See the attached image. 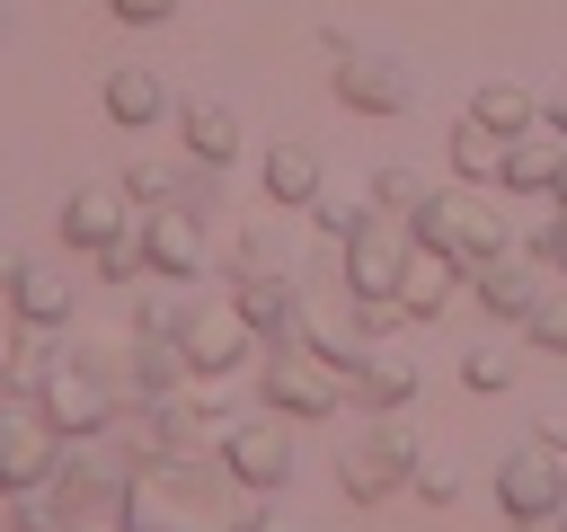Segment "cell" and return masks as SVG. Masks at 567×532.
I'll return each mask as SVG.
<instances>
[{
  "mask_svg": "<svg viewBox=\"0 0 567 532\" xmlns=\"http://www.w3.org/2000/svg\"><path fill=\"white\" fill-rule=\"evenodd\" d=\"M124 514H133V532H239V523H248L239 479L213 470L204 452L133 461V470H124Z\"/></svg>",
  "mask_w": 567,
  "mask_h": 532,
  "instance_id": "obj_1",
  "label": "cell"
},
{
  "mask_svg": "<svg viewBox=\"0 0 567 532\" xmlns=\"http://www.w3.org/2000/svg\"><path fill=\"white\" fill-rule=\"evenodd\" d=\"M221 426H230V399H221V381H204V372L177 381V390L124 399V434H133L142 461H159V452H204Z\"/></svg>",
  "mask_w": 567,
  "mask_h": 532,
  "instance_id": "obj_2",
  "label": "cell"
},
{
  "mask_svg": "<svg viewBox=\"0 0 567 532\" xmlns=\"http://www.w3.org/2000/svg\"><path fill=\"white\" fill-rule=\"evenodd\" d=\"M257 390H266V408H284V417H337V408H346V372H337L301 328H275V337L257 346Z\"/></svg>",
  "mask_w": 567,
  "mask_h": 532,
  "instance_id": "obj_3",
  "label": "cell"
},
{
  "mask_svg": "<svg viewBox=\"0 0 567 532\" xmlns=\"http://www.w3.org/2000/svg\"><path fill=\"white\" fill-rule=\"evenodd\" d=\"M416 426H399V408H372L363 426H346V443H337V488L354 497V505H372V497H390V488H408V470H416Z\"/></svg>",
  "mask_w": 567,
  "mask_h": 532,
  "instance_id": "obj_4",
  "label": "cell"
},
{
  "mask_svg": "<svg viewBox=\"0 0 567 532\" xmlns=\"http://www.w3.org/2000/svg\"><path fill=\"white\" fill-rule=\"evenodd\" d=\"M27 399H35V408H44V417H53V426H62L71 443H80V434L115 426L133 390H124V381H115L106 364H89V355H53V364H44V381H35Z\"/></svg>",
  "mask_w": 567,
  "mask_h": 532,
  "instance_id": "obj_5",
  "label": "cell"
},
{
  "mask_svg": "<svg viewBox=\"0 0 567 532\" xmlns=\"http://www.w3.org/2000/svg\"><path fill=\"white\" fill-rule=\"evenodd\" d=\"M416 239H425V248H443L452 266H478V257H496V248H505V213L461 177V186H434V195L416 204Z\"/></svg>",
  "mask_w": 567,
  "mask_h": 532,
  "instance_id": "obj_6",
  "label": "cell"
},
{
  "mask_svg": "<svg viewBox=\"0 0 567 532\" xmlns=\"http://www.w3.org/2000/svg\"><path fill=\"white\" fill-rule=\"evenodd\" d=\"M346 248V301H399V284H408V257H416V222L408 213H372L354 239H337Z\"/></svg>",
  "mask_w": 567,
  "mask_h": 532,
  "instance_id": "obj_7",
  "label": "cell"
},
{
  "mask_svg": "<svg viewBox=\"0 0 567 532\" xmlns=\"http://www.w3.org/2000/svg\"><path fill=\"white\" fill-rule=\"evenodd\" d=\"M62 443H71V434H62L35 399L0 390V488H9V497L44 488V479H53V461H62Z\"/></svg>",
  "mask_w": 567,
  "mask_h": 532,
  "instance_id": "obj_8",
  "label": "cell"
},
{
  "mask_svg": "<svg viewBox=\"0 0 567 532\" xmlns=\"http://www.w3.org/2000/svg\"><path fill=\"white\" fill-rule=\"evenodd\" d=\"M248 319H239V301H186L177 310V346H186V372H204V381H230L239 364H248Z\"/></svg>",
  "mask_w": 567,
  "mask_h": 532,
  "instance_id": "obj_9",
  "label": "cell"
},
{
  "mask_svg": "<svg viewBox=\"0 0 567 532\" xmlns=\"http://www.w3.org/2000/svg\"><path fill=\"white\" fill-rule=\"evenodd\" d=\"M221 470H230L239 488H284V479H292V426H284V408L230 417V426H221Z\"/></svg>",
  "mask_w": 567,
  "mask_h": 532,
  "instance_id": "obj_10",
  "label": "cell"
},
{
  "mask_svg": "<svg viewBox=\"0 0 567 532\" xmlns=\"http://www.w3.org/2000/svg\"><path fill=\"white\" fill-rule=\"evenodd\" d=\"M328 89H337V106H354V115H399V106L416 98L408 62H399V53H381V44H346V53H337V71H328Z\"/></svg>",
  "mask_w": 567,
  "mask_h": 532,
  "instance_id": "obj_11",
  "label": "cell"
},
{
  "mask_svg": "<svg viewBox=\"0 0 567 532\" xmlns=\"http://www.w3.org/2000/svg\"><path fill=\"white\" fill-rule=\"evenodd\" d=\"M496 505H505V523H514V514H558V505H567V452H549L540 434L514 443V452L496 461Z\"/></svg>",
  "mask_w": 567,
  "mask_h": 532,
  "instance_id": "obj_12",
  "label": "cell"
},
{
  "mask_svg": "<svg viewBox=\"0 0 567 532\" xmlns=\"http://www.w3.org/2000/svg\"><path fill=\"white\" fill-rule=\"evenodd\" d=\"M549 257H514V248H496V257H478V266H461L470 275V293H478V310L487 319H532L540 301H549V275H540Z\"/></svg>",
  "mask_w": 567,
  "mask_h": 532,
  "instance_id": "obj_13",
  "label": "cell"
},
{
  "mask_svg": "<svg viewBox=\"0 0 567 532\" xmlns=\"http://www.w3.org/2000/svg\"><path fill=\"white\" fill-rule=\"evenodd\" d=\"M133 222H142V204L124 195V177H115V186L89 177V186L62 195V239H71V248H106V239H124Z\"/></svg>",
  "mask_w": 567,
  "mask_h": 532,
  "instance_id": "obj_14",
  "label": "cell"
},
{
  "mask_svg": "<svg viewBox=\"0 0 567 532\" xmlns=\"http://www.w3.org/2000/svg\"><path fill=\"white\" fill-rule=\"evenodd\" d=\"M142 248H151V275H204V257H213V239H204V213H195L186 195L142 213Z\"/></svg>",
  "mask_w": 567,
  "mask_h": 532,
  "instance_id": "obj_15",
  "label": "cell"
},
{
  "mask_svg": "<svg viewBox=\"0 0 567 532\" xmlns=\"http://www.w3.org/2000/svg\"><path fill=\"white\" fill-rule=\"evenodd\" d=\"M558 177H567V133H558V124L505 133V177H496V186H514V195H558Z\"/></svg>",
  "mask_w": 567,
  "mask_h": 532,
  "instance_id": "obj_16",
  "label": "cell"
},
{
  "mask_svg": "<svg viewBox=\"0 0 567 532\" xmlns=\"http://www.w3.org/2000/svg\"><path fill=\"white\" fill-rule=\"evenodd\" d=\"M177 142H186L195 168H230L239 160V106L230 98H186L177 106Z\"/></svg>",
  "mask_w": 567,
  "mask_h": 532,
  "instance_id": "obj_17",
  "label": "cell"
},
{
  "mask_svg": "<svg viewBox=\"0 0 567 532\" xmlns=\"http://www.w3.org/2000/svg\"><path fill=\"white\" fill-rule=\"evenodd\" d=\"M71 275L62 266H44V257H18V275H9V319L18 328H62L71 319Z\"/></svg>",
  "mask_w": 567,
  "mask_h": 532,
  "instance_id": "obj_18",
  "label": "cell"
},
{
  "mask_svg": "<svg viewBox=\"0 0 567 532\" xmlns=\"http://www.w3.org/2000/svg\"><path fill=\"white\" fill-rule=\"evenodd\" d=\"M230 301H239V319L257 328V337H275V328H301V284H292V266H257V275H239L230 284Z\"/></svg>",
  "mask_w": 567,
  "mask_h": 532,
  "instance_id": "obj_19",
  "label": "cell"
},
{
  "mask_svg": "<svg viewBox=\"0 0 567 532\" xmlns=\"http://www.w3.org/2000/svg\"><path fill=\"white\" fill-rule=\"evenodd\" d=\"M44 488H53V505H62V523H71V514H97V505H124V470H106L97 452H62Z\"/></svg>",
  "mask_w": 567,
  "mask_h": 532,
  "instance_id": "obj_20",
  "label": "cell"
},
{
  "mask_svg": "<svg viewBox=\"0 0 567 532\" xmlns=\"http://www.w3.org/2000/svg\"><path fill=\"white\" fill-rule=\"evenodd\" d=\"M354 399L363 408H399V399H416V355H399L390 337H363V355H354Z\"/></svg>",
  "mask_w": 567,
  "mask_h": 532,
  "instance_id": "obj_21",
  "label": "cell"
},
{
  "mask_svg": "<svg viewBox=\"0 0 567 532\" xmlns=\"http://www.w3.org/2000/svg\"><path fill=\"white\" fill-rule=\"evenodd\" d=\"M124 381H133V399L195 381V372H186V346H177V328H133V346H124Z\"/></svg>",
  "mask_w": 567,
  "mask_h": 532,
  "instance_id": "obj_22",
  "label": "cell"
},
{
  "mask_svg": "<svg viewBox=\"0 0 567 532\" xmlns=\"http://www.w3.org/2000/svg\"><path fill=\"white\" fill-rule=\"evenodd\" d=\"M266 195H275L284 213H310V195H319V151H310L301 133L266 142Z\"/></svg>",
  "mask_w": 567,
  "mask_h": 532,
  "instance_id": "obj_23",
  "label": "cell"
},
{
  "mask_svg": "<svg viewBox=\"0 0 567 532\" xmlns=\"http://www.w3.org/2000/svg\"><path fill=\"white\" fill-rule=\"evenodd\" d=\"M452 284H461V266H452L443 248H425V239H416V257H408V284H399V310H408V319H434V310L452 301Z\"/></svg>",
  "mask_w": 567,
  "mask_h": 532,
  "instance_id": "obj_24",
  "label": "cell"
},
{
  "mask_svg": "<svg viewBox=\"0 0 567 532\" xmlns=\"http://www.w3.org/2000/svg\"><path fill=\"white\" fill-rule=\"evenodd\" d=\"M470 115H478V124H496V133H523V124H540V98H532L523 80L487 71V80L470 89Z\"/></svg>",
  "mask_w": 567,
  "mask_h": 532,
  "instance_id": "obj_25",
  "label": "cell"
},
{
  "mask_svg": "<svg viewBox=\"0 0 567 532\" xmlns=\"http://www.w3.org/2000/svg\"><path fill=\"white\" fill-rule=\"evenodd\" d=\"M443 142H452V168H461L470 186H496V177H505V133H496V124L461 115V124H452Z\"/></svg>",
  "mask_w": 567,
  "mask_h": 532,
  "instance_id": "obj_26",
  "label": "cell"
},
{
  "mask_svg": "<svg viewBox=\"0 0 567 532\" xmlns=\"http://www.w3.org/2000/svg\"><path fill=\"white\" fill-rule=\"evenodd\" d=\"M159 106H168V80H159V71H142V62L106 71V115H115V124H151Z\"/></svg>",
  "mask_w": 567,
  "mask_h": 532,
  "instance_id": "obj_27",
  "label": "cell"
},
{
  "mask_svg": "<svg viewBox=\"0 0 567 532\" xmlns=\"http://www.w3.org/2000/svg\"><path fill=\"white\" fill-rule=\"evenodd\" d=\"M363 195H372L381 213H408V222H416V204H425L434 186H425L416 168H399V160H390V168H372V186H363Z\"/></svg>",
  "mask_w": 567,
  "mask_h": 532,
  "instance_id": "obj_28",
  "label": "cell"
},
{
  "mask_svg": "<svg viewBox=\"0 0 567 532\" xmlns=\"http://www.w3.org/2000/svg\"><path fill=\"white\" fill-rule=\"evenodd\" d=\"M372 213H381V204H372V195H328V186H319V195H310V222H319V231H328V239H354V231H363V222H372Z\"/></svg>",
  "mask_w": 567,
  "mask_h": 532,
  "instance_id": "obj_29",
  "label": "cell"
},
{
  "mask_svg": "<svg viewBox=\"0 0 567 532\" xmlns=\"http://www.w3.org/2000/svg\"><path fill=\"white\" fill-rule=\"evenodd\" d=\"M124 195H133V204H177V168L133 151V160H124Z\"/></svg>",
  "mask_w": 567,
  "mask_h": 532,
  "instance_id": "obj_30",
  "label": "cell"
},
{
  "mask_svg": "<svg viewBox=\"0 0 567 532\" xmlns=\"http://www.w3.org/2000/svg\"><path fill=\"white\" fill-rule=\"evenodd\" d=\"M239 532H310V505H292L284 488H257V505H248Z\"/></svg>",
  "mask_w": 567,
  "mask_h": 532,
  "instance_id": "obj_31",
  "label": "cell"
},
{
  "mask_svg": "<svg viewBox=\"0 0 567 532\" xmlns=\"http://www.w3.org/2000/svg\"><path fill=\"white\" fill-rule=\"evenodd\" d=\"M97 275H106V284H133V275H151V248H142V222H133L124 239H106V248H97Z\"/></svg>",
  "mask_w": 567,
  "mask_h": 532,
  "instance_id": "obj_32",
  "label": "cell"
},
{
  "mask_svg": "<svg viewBox=\"0 0 567 532\" xmlns=\"http://www.w3.org/2000/svg\"><path fill=\"white\" fill-rule=\"evenodd\" d=\"M408 479H416V497H425V505L461 497V461H452V452H416V470H408Z\"/></svg>",
  "mask_w": 567,
  "mask_h": 532,
  "instance_id": "obj_33",
  "label": "cell"
},
{
  "mask_svg": "<svg viewBox=\"0 0 567 532\" xmlns=\"http://www.w3.org/2000/svg\"><path fill=\"white\" fill-rule=\"evenodd\" d=\"M523 328H532V346H540V355H567V284H549V301H540Z\"/></svg>",
  "mask_w": 567,
  "mask_h": 532,
  "instance_id": "obj_34",
  "label": "cell"
},
{
  "mask_svg": "<svg viewBox=\"0 0 567 532\" xmlns=\"http://www.w3.org/2000/svg\"><path fill=\"white\" fill-rule=\"evenodd\" d=\"M461 381H470V390H505V381H514V355H496V346H470Z\"/></svg>",
  "mask_w": 567,
  "mask_h": 532,
  "instance_id": "obj_35",
  "label": "cell"
},
{
  "mask_svg": "<svg viewBox=\"0 0 567 532\" xmlns=\"http://www.w3.org/2000/svg\"><path fill=\"white\" fill-rule=\"evenodd\" d=\"M230 266H239V275H257V266H292V257H284L266 231H239V239H230Z\"/></svg>",
  "mask_w": 567,
  "mask_h": 532,
  "instance_id": "obj_36",
  "label": "cell"
},
{
  "mask_svg": "<svg viewBox=\"0 0 567 532\" xmlns=\"http://www.w3.org/2000/svg\"><path fill=\"white\" fill-rule=\"evenodd\" d=\"M62 532H133V514H124V505H97V514H71Z\"/></svg>",
  "mask_w": 567,
  "mask_h": 532,
  "instance_id": "obj_37",
  "label": "cell"
},
{
  "mask_svg": "<svg viewBox=\"0 0 567 532\" xmlns=\"http://www.w3.org/2000/svg\"><path fill=\"white\" fill-rule=\"evenodd\" d=\"M106 9H115V18H124V27H159V18H168V9H177V0H106Z\"/></svg>",
  "mask_w": 567,
  "mask_h": 532,
  "instance_id": "obj_38",
  "label": "cell"
},
{
  "mask_svg": "<svg viewBox=\"0 0 567 532\" xmlns=\"http://www.w3.org/2000/svg\"><path fill=\"white\" fill-rule=\"evenodd\" d=\"M540 257L567 275V213H549V222H540Z\"/></svg>",
  "mask_w": 567,
  "mask_h": 532,
  "instance_id": "obj_39",
  "label": "cell"
},
{
  "mask_svg": "<svg viewBox=\"0 0 567 532\" xmlns=\"http://www.w3.org/2000/svg\"><path fill=\"white\" fill-rule=\"evenodd\" d=\"M540 124H558V133H567V71L540 89Z\"/></svg>",
  "mask_w": 567,
  "mask_h": 532,
  "instance_id": "obj_40",
  "label": "cell"
},
{
  "mask_svg": "<svg viewBox=\"0 0 567 532\" xmlns=\"http://www.w3.org/2000/svg\"><path fill=\"white\" fill-rule=\"evenodd\" d=\"M505 532H567V523H558V514H514Z\"/></svg>",
  "mask_w": 567,
  "mask_h": 532,
  "instance_id": "obj_41",
  "label": "cell"
},
{
  "mask_svg": "<svg viewBox=\"0 0 567 532\" xmlns=\"http://www.w3.org/2000/svg\"><path fill=\"white\" fill-rule=\"evenodd\" d=\"M540 443H549V452H567V417H540Z\"/></svg>",
  "mask_w": 567,
  "mask_h": 532,
  "instance_id": "obj_42",
  "label": "cell"
},
{
  "mask_svg": "<svg viewBox=\"0 0 567 532\" xmlns=\"http://www.w3.org/2000/svg\"><path fill=\"white\" fill-rule=\"evenodd\" d=\"M9 364H18V328L0 319V381H9Z\"/></svg>",
  "mask_w": 567,
  "mask_h": 532,
  "instance_id": "obj_43",
  "label": "cell"
},
{
  "mask_svg": "<svg viewBox=\"0 0 567 532\" xmlns=\"http://www.w3.org/2000/svg\"><path fill=\"white\" fill-rule=\"evenodd\" d=\"M9 523H18V497H9V488H0V532H9Z\"/></svg>",
  "mask_w": 567,
  "mask_h": 532,
  "instance_id": "obj_44",
  "label": "cell"
},
{
  "mask_svg": "<svg viewBox=\"0 0 567 532\" xmlns=\"http://www.w3.org/2000/svg\"><path fill=\"white\" fill-rule=\"evenodd\" d=\"M0 275H18V248H9V239H0Z\"/></svg>",
  "mask_w": 567,
  "mask_h": 532,
  "instance_id": "obj_45",
  "label": "cell"
},
{
  "mask_svg": "<svg viewBox=\"0 0 567 532\" xmlns=\"http://www.w3.org/2000/svg\"><path fill=\"white\" fill-rule=\"evenodd\" d=\"M558 213H567V177H558Z\"/></svg>",
  "mask_w": 567,
  "mask_h": 532,
  "instance_id": "obj_46",
  "label": "cell"
},
{
  "mask_svg": "<svg viewBox=\"0 0 567 532\" xmlns=\"http://www.w3.org/2000/svg\"><path fill=\"white\" fill-rule=\"evenodd\" d=\"M558 523H567V505H558Z\"/></svg>",
  "mask_w": 567,
  "mask_h": 532,
  "instance_id": "obj_47",
  "label": "cell"
}]
</instances>
